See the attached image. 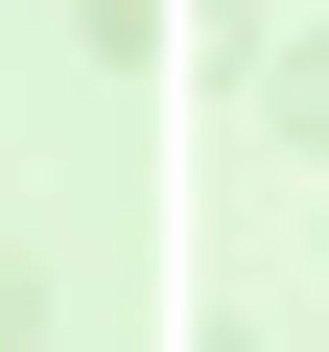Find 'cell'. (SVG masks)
Segmentation results:
<instances>
[{
	"mask_svg": "<svg viewBox=\"0 0 329 352\" xmlns=\"http://www.w3.org/2000/svg\"><path fill=\"white\" fill-rule=\"evenodd\" d=\"M259 118H282V141L329 164V24H306V47H259Z\"/></svg>",
	"mask_w": 329,
	"mask_h": 352,
	"instance_id": "1",
	"label": "cell"
},
{
	"mask_svg": "<svg viewBox=\"0 0 329 352\" xmlns=\"http://www.w3.org/2000/svg\"><path fill=\"white\" fill-rule=\"evenodd\" d=\"M24 329H47V258H24V235H0V352H24Z\"/></svg>",
	"mask_w": 329,
	"mask_h": 352,
	"instance_id": "2",
	"label": "cell"
}]
</instances>
